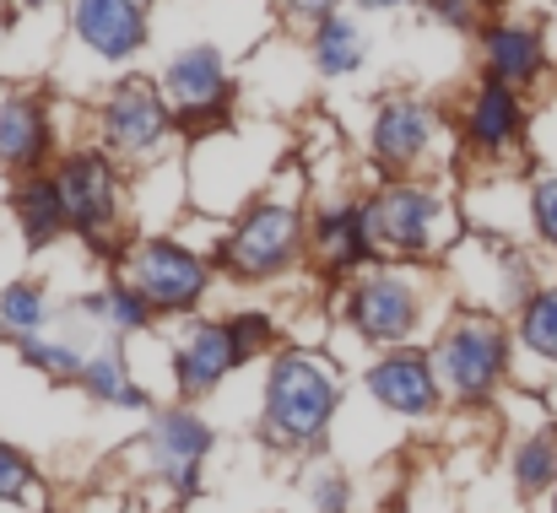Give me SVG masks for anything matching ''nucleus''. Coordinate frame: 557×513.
I'll list each match as a JSON object with an SVG mask.
<instances>
[{
	"instance_id": "f257e3e1",
	"label": "nucleus",
	"mask_w": 557,
	"mask_h": 513,
	"mask_svg": "<svg viewBox=\"0 0 557 513\" xmlns=\"http://www.w3.org/2000/svg\"><path fill=\"white\" fill-rule=\"evenodd\" d=\"M336 373L331 362L309 356V351H282L265 373V443L276 449H314L336 416Z\"/></svg>"
},
{
	"instance_id": "f03ea898",
	"label": "nucleus",
	"mask_w": 557,
	"mask_h": 513,
	"mask_svg": "<svg viewBox=\"0 0 557 513\" xmlns=\"http://www.w3.org/2000/svg\"><path fill=\"white\" fill-rule=\"evenodd\" d=\"M433 367H438V384H444L455 400L482 405V400L504 384V373H509V336H504L493 320L466 314L455 330L438 336Z\"/></svg>"
},
{
	"instance_id": "7ed1b4c3",
	"label": "nucleus",
	"mask_w": 557,
	"mask_h": 513,
	"mask_svg": "<svg viewBox=\"0 0 557 513\" xmlns=\"http://www.w3.org/2000/svg\"><path fill=\"white\" fill-rule=\"evenodd\" d=\"M125 276H131V287H136L152 309H163V314H185V309L200 303V292H206V260H195L185 243H163V238L131 249Z\"/></svg>"
},
{
	"instance_id": "20e7f679",
	"label": "nucleus",
	"mask_w": 557,
	"mask_h": 513,
	"mask_svg": "<svg viewBox=\"0 0 557 513\" xmlns=\"http://www.w3.org/2000/svg\"><path fill=\"white\" fill-rule=\"evenodd\" d=\"M298 254V216L287 205H255L238 233L222 243V265L244 281H265L276 271H287Z\"/></svg>"
},
{
	"instance_id": "39448f33",
	"label": "nucleus",
	"mask_w": 557,
	"mask_h": 513,
	"mask_svg": "<svg viewBox=\"0 0 557 513\" xmlns=\"http://www.w3.org/2000/svg\"><path fill=\"white\" fill-rule=\"evenodd\" d=\"M169 103L180 114V130H211L227 120V65L211 43H195L169 60Z\"/></svg>"
},
{
	"instance_id": "423d86ee",
	"label": "nucleus",
	"mask_w": 557,
	"mask_h": 513,
	"mask_svg": "<svg viewBox=\"0 0 557 513\" xmlns=\"http://www.w3.org/2000/svg\"><path fill=\"white\" fill-rule=\"evenodd\" d=\"M347 314H352L358 336L389 346V341H406V336L417 330L422 303H417V287H411V281H400V276H389V271H373V276H363V281L352 287Z\"/></svg>"
},
{
	"instance_id": "0eeeda50",
	"label": "nucleus",
	"mask_w": 557,
	"mask_h": 513,
	"mask_svg": "<svg viewBox=\"0 0 557 513\" xmlns=\"http://www.w3.org/2000/svg\"><path fill=\"white\" fill-rule=\"evenodd\" d=\"M147 454H152V471L174 487V492H195L200 481V460L211 454V427L195 416V411H163L147 433Z\"/></svg>"
},
{
	"instance_id": "6e6552de",
	"label": "nucleus",
	"mask_w": 557,
	"mask_h": 513,
	"mask_svg": "<svg viewBox=\"0 0 557 513\" xmlns=\"http://www.w3.org/2000/svg\"><path fill=\"white\" fill-rule=\"evenodd\" d=\"M438 367L428 351H389L369 367V395L395 416H428L438 405Z\"/></svg>"
},
{
	"instance_id": "1a4fd4ad",
	"label": "nucleus",
	"mask_w": 557,
	"mask_h": 513,
	"mask_svg": "<svg viewBox=\"0 0 557 513\" xmlns=\"http://www.w3.org/2000/svg\"><path fill=\"white\" fill-rule=\"evenodd\" d=\"M373 216V238L395 254H422L433 243V227H438V200L428 189H411V184H389L379 200L369 205Z\"/></svg>"
},
{
	"instance_id": "9d476101",
	"label": "nucleus",
	"mask_w": 557,
	"mask_h": 513,
	"mask_svg": "<svg viewBox=\"0 0 557 513\" xmlns=\"http://www.w3.org/2000/svg\"><path fill=\"white\" fill-rule=\"evenodd\" d=\"M60 195L71 205V227H82L87 238H98L109 222H114V205H120V189H114V168L109 158L98 152H76L60 163Z\"/></svg>"
},
{
	"instance_id": "9b49d317",
	"label": "nucleus",
	"mask_w": 557,
	"mask_h": 513,
	"mask_svg": "<svg viewBox=\"0 0 557 513\" xmlns=\"http://www.w3.org/2000/svg\"><path fill=\"white\" fill-rule=\"evenodd\" d=\"M76 38L98 49L103 60H125L147 43V11L141 0H76L71 5Z\"/></svg>"
},
{
	"instance_id": "f8f14e48",
	"label": "nucleus",
	"mask_w": 557,
	"mask_h": 513,
	"mask_svg": "<svg viewBox=\"0 0 557 513\" xmlns=\"http://www.w3.org/2000/svg\"><path fill=\"white\" fill-rule=\"evenodd\" d=\"M103 130L120 152H152L169 130V109L152 92V82H120L103 109Z\"/></svg>"
},
{
	"instance_id": "ddd939ff",
	"label": "nucleus",
	"mask_w": 557,
	"mask_h": 513,
	"mask_svg": "<svg viewBox=\"0 0 557 513\" xmlns=\"http://www.w3.org/2000/svg\"><path fill=\"white\" fill-rule=\"evenodd\" d=\"M249 351L238 346L233 325H195L180 351H174V373H180V389L185 395H211Z\"/></svg>"
},
{
	"instance_id": "4468645a",
	"label": "nucleus",
	"mask_w": 557,
	"mask_h": 513,
	"mask_svg": "<svg viewBox=\"0 0 557 513\" xmlns=\"http://www.w3.org/2000/svg\"><path fill=\"white\" fill-rule=\"evenodd\" d=\"M49 147V125L44 109L33 98H5L0 103V163L5 168H33Z\"/></svg>"
},
{
	"instance_id": "2eb2a0df",
	"label": "nucleus",
	"mask_w": 557,
	"mask_h": 513,
	"mask_svg": "<svg viewBox=\"0 0 557 513\" xmlns=\"http://www.w3.org/2000/svg\"><path fill=\"white\" fill-rule=\"evenodd\" d=\"M428 136H433V114L422 103H389L379 114V125H373V147H379V158L389 168H406L428 147Z\"/></svg>"
},
{
	"instance_id": "dca6fc26",
	"label": "nucleus",
	"mask_w": 557,
	"mask_h": 513,
	"mask_svg": "<svg viewBox=\"0 0 557 513\" xmlns=\"http://www.w3.org/2000/svg\"><path fill=\"white\" fill-rule=\"evenodd\" d=\"M466 130H471V141H476V147H487V152L509 147V141L520 136V98H515V87L493 76V82L476 92Z\"/></svg>"
},
{
	"instance_id": "f3484780",
	"label": "nucleus",
	"mask_w": 557,
	"mask_h": 513,
	"mask_svg": "<svg viewBox=\"0 0 557 513\" xmlns=\"http://www.w3.org/2000/svg\"><path fill=\"white\" fill-rule=\"evenodd\" d=\"M320 254L331 271H358L373 254V216L369 211H331L320 216Z\"/></svg>"
},
{
	"instance_id": "a211bd4d",
	"label": "nucleus",
	"mask_w": 557,
	"mask_h": 513,
	"mask_svg": "<svg viewBox=\"0 0 557 513\" xmlns=\"http://www.w3.org/2000/svg\"><path fill=\"white\" fill-rule=\"evenodd\" d=\"M16 216H22V233H27L33 249L49 243V238H60L71 227V205L60 195V178H27L16 189Z\"/></svg>"
},
{
	"instance_id": "6ab92c4d",
	"label": "nucleus",
	"mask_w": 557,
	"mask_h": 513,
	"mask_svg": "<svg viewBox=\"0 0 557 513\" xmlns=\"http://www.w3.org/2000/svg\"><path fill=\"white\" fill-rule=\"evenodd\" d=\"M542 33L536 27H487V65L498 82H531L542 76Z\"/></svg>"
},
{
	"instance_id": "aec40b11",
	"label": "nucleus",
	"mask_w": 557,
	"mask_h": 513,
	"mask_svg": "<svg viewBox=\"0 0 557 513\" xmlns=\"http://www.w3.org/2000/svg\"><path fill=\"white\" fill-rule=\"evenodd\" d=\"M82 384H87V395L103 400V405H125V411H141V405H147V389H136V384L125 378V356H120L114 346H103V351L87 356Z\"/></svg>"
},
{
	"instance_id": "412c9836",
	"label": "nucleus",
	"mask_w": 557,
	"mask_h": 513,
	"mask_svg": "<svg viewBox=\"0 0 557 513\" xmlns=\"http://www.w3.org/2000/svg\"><path fill=\"white\" fill-rule=\"evenodd\" d=\"M557 487V433H531L515 449V492L520 498H542Z\"/></svg>"
},
{
	"instance_id": "4be33fe9",
	"label": "nucleus",
	"mask_w": 557,
	"mask_h": 513,
	"mask_svg": "<svg viewBox=\"0 0 557 513\" xmlns=\"http://www.w3.org/2000/svg\"><path fill=\"white\" fill-rule=\"evenodd\" d=\"M520 346L557 367V287H542L520 309Z\"/></svg>"
},
{
	"instance_id": "5701e85b",
	"label": "nucleus",
	"mask_w": 557,
	"mask_h": 513,
	"mask_svg": "<svg viewBox=\"0 0 557 513\" xmlns=\"http://www.w3.org/2000/svg\"><path fill=\"white\" fill-rule=\"evenodd\" d=\"M314 60H320V71H331V76L358 71V65H363V33H358L352 22H342V16H325L320 33H314Z\"/></svg>"
},
{
	"instance_id": "b1692460",
	"label": "nucleus",
	"mask_w": 557,
	"mask_h": 513,
	"mask_svg": "<svg viewBox=\"0 0 557 513\" xmlns=\"http://www.w3.org/2000/svg\"><path fill=\"white\" fill-rule=\"evenodd\" d=\"M92 320H109L114 330H125V336H136V330H147L152 325V303L125 281V287H114V292H98V298H87L82 303Z\"/></svg>"
},
{
	"instance_id": "393cba45",
	"label": "nucleus",
	"mask_w": 557,
	"mask_h": 513,
	"mask_svg": "<svg viewBox=\"0 0 557 513\" xmlns=\"http://www.w3.org/2000/svg\"><path fill=\"white\" fill-rule=\"evenodd\" d=\"M44 320H49V303H44V292L38 287H5L0 292V330L5 336H22V341H33L38 330H44Z\"/></svg>"
},
{
	"instance_id": "a878e982",
	"label": "nucleus",
	"mask_w": 557,
	"mask_h": 513,
	"mask_svg": "<svg viewBox=\"0 0 557 513\" xmlns=\"http://www.w3.org/2000/svg\"><path fill=\"white\" fill-rule=\"evenodd\" d=\"M22 356L38 367V373H49V378H82V367H87V356L76 351V341H22Z\"/></svg>"
},
{
	"instance_id": "bb28decb",
	"label": "nucleus",
	"mask_w": 557,
	"mask_h": 513,
	"mask_svg": "<svg viewBox=\"0 0 557 513\" xmlns=\"http://www.w3.org/2000/svg\"><path fill=\"white\" fill-rule=\"evenodd\" d=\"M33 492H38L33 465H27L11 443H0V509H16V503H27Z\"/></svg>"
},
{
	"instance_id": "cd10ccee",
	"label": "nucleus",
	"mask_w": 557,
	"mask_h": 513,
	"mask_svg": "<svg viewBox=\"0 0 557 513\" xmlns=\"http://www.w3.org/2000/svg\"><path fill=\"white\" fill-rule=\"evenodd\" d=\"M309 503H314V513H347V476L342 471H320L309 481Z\"/></svg>"
},
{
	"instance_id": "c85d7f7f",
	"label": "nucleus",
	"mask_w": 557,
	"mask_h": 513,
	"mask_svg": "<svg viewBox=\"0 0 557 513\" xmlns=\"http://www.w3.org/2000/svg\"><path fill=\"white\" fill-rule=\"evenodd\" d=\"M531 211H536V233H542V238H547V243L557 249V173L536 184V195H531Z\"/></svg>"
},
{
	"instance_id": "c756f323",
	"label": "nucleus",
	"mask_w": 557,
	"mask_h": 513,
	"mask_svg": "<svg viewBox=\"0 0 557 513\" xmlns=\"http://www.w3.org/2000/svg\"><path fill=\"white\" fill-rule=\"evenodd\" d=\"M227 325H233V336H238V346H244V351H260V346H271V336H276L265 314H233Z\"/></svg>"
},
{
	"instance_id": "7c9ffc66",
	"label": "nucleus",
	"mask_w": 557,
	"mask_h": 513,
	"mask_svg": "<svg viewBox=\"0 0 557 513\" xmlns=\"http://www.w3.org/2000/svg\"><path fill=\"white\" fill-rule=\"evenodd\" d=\"M428 5H433V16L449 22V27H471V22H476V0H428Z\"/></svg>"
},
{
	"instance_id": "2f4dec72",
	"label": "nucleus",
	"mask_w": 557,
	"mask_h": 513,
	"mask_svg": "<svg viewBox=\"0 0 557 513\" xmlns=\"http://www.w3.org/2000/svg\"><path fill=\"white\" fill-rule=\"evenodd\" d=\"M287 5H293L298 16H331V5H336V0H287Z\"/></svg>"
},
{
	"instance_id": "473e14b6",
	"label": "nucleus",
	"mask_w": 557,
	"mask_h": 513,
	"mask_svg": "<svg viewBox=\"0 0 557 513\" xmlns=\"http://www.w3.org/2000/svg\"><path fill=\"white\" fill-rule=\"evenodd\" d=\"M363 5H373V11H384V5H400V0H363Z\"/></svg>"
},
{
	"instance_id": "72a5a7b5",
	"label": "nucleus",
	"mask_w": 557,
	"mask_h": 513,
	"mask_svg": "<svg viewBox=\"0 0 557 513\" xmlns=\"http://www.w3.org/2000/svg\"><path fill=\"white\" fill-rule=\"evenodd\" d=\"M553 513H557V487H553Z\"/></svg>"
},
{
	"instance_id": "f704fd0d",
	"label": "nucleus",
	"mask_w": 557,
	"mask_h": 513,
	"mask_svg": "<svg viewBox=\"0 0 557 513\" xmlns=\"http://www.w3.org/2000/svg\"><path fill=\"white\" fill-rule=\"evenodd\" d=\"M27 5H38V0H27Z\"/></svg>"
}]
</instances>
